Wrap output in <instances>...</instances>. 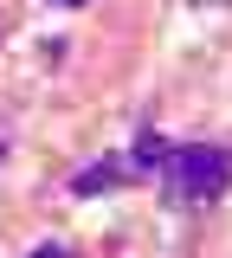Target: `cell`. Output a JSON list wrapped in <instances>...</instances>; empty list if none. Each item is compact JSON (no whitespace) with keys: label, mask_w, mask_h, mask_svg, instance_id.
Returning <instances> with one entry per match:
<instances>
[{"label":"cell","mask_w":232,"mask_h":258,"mask_svg":"<svg viewBox=\"0 0 232 258\" xmlns=\"http://www.w3.org/2000/svg\"><path fill=\"white\" fill-rule=\"evenodd\" d=\"M232 187V149L226 142H181L162 161V194L174 207H213Z\"/></svg>","instance_id":"1"},{"label":"cell","mask_w":232,"mask_h":258,"mask_svg":"<svg viewBox=\"0 0 232 258\" xmlns=\"http://www.w3.org/2000/svg\"><path fill=\"white\" fill-rule=\"evenodd\" d=\"M123 174H129V155H103V161H91V168L71 174V194H78V200H97V194L123 187Z\"/></svg>","instance_id":"2"},{"label":"cell","mask_w":232,"mask_h":258,"mask_svg":"<svg viewBox=\"0 0 232 258\" xmlns=\"http://www.w3.org/2000/svg\"><path fill=\"white\" fill-rule=\"evenodd\" d=\"M162 161H168V136L162 129H142L135 149H129V174H162Z\"/></svg>","instance_id":"3"},{"label":"cell","mask_w":232,"mask_h":258,"mask_svg":"<svg viewBox=\"0 0 232 258\" xmlns=\"http://www.w3.org/2000/svg\"><path fill=\"white\" fill-rule=\"evenodd\" d=\"M26 258H71V252H65V245H58V239H45V245H33V252H26Z\"/></svg>","instance_id":"4"},{"label":"cell","mask_w":232,"mask_h":258,"mask_svg":"<svg viewBox=\"0 0 232 258\" xmlns=\"http://www.w3.org/2000/svg\"><path fill=\"white\" fill-rule=\"evenodd\" d=\"M52 7H91V0H52Z\"/></svg>","instance_id":"5"},{"label":"cell","mask_w":232,"mask_h":258,"mask_svg":"<svg viewBox=\"0 0 232 258\" xmlns=\"http://www.w3.org/2000/svg\"><path fill=\"white\" fill-rule=\"evenodd\" d=\"M0 155H7V142H0Z\"/></svg>","instance_id":"6"}]
</instances>
